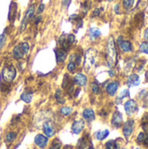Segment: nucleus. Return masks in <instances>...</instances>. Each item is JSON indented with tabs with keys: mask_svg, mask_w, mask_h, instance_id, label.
Listing matches in <instances>:
<instances>
[{
	"mask_svg": "<svg viewBox=\"0 0 148 149\" xmlns=\"http://www.w3.org/2000/svg\"><path fill=\"white\" fill-rule=\"evenodd\" d=\"M106 52H107V60L109 64L108 65L109 66L114 65L117 60V51L115 47V42L113 37H110L107 41Z\"/></svg>",
	"mask_w": 148,
	"mask_h": 149,
	"instance_id": "nucleus-1",
	"label": "nucleus"
},
{
	"mask_svg": "<svg viewBox=\"0 0 148 149\" xmlns=\"http://www.w3.org/2000/svg\"><path fill=\"white\" fill-rule=\"evenodd\" d=\"M96 57H97V51L94 49H89L86 51L85 55V65L84 67L86 71H89L92 69V67L94 65L96 62Z\"/></svg>",
	"mask_w": 148,
	"mask_h": 149,
	"instance_id": "nucleus-2",
	"label": "nucleus"
},
{
	"mask_svg": "<svg viewBox=\"0 0 148 149\" xmlns=\"http://www.w3.org/2000/svg\"><path fill=\"white\" fill-rule=\"evenodd\" d=\"M16 75H17V71L15 67L11 65H5L2 70V78L7 83L12 82L15 79Z\"/></svg>",
	"mask_w": 148,
	"mask_h": 149,
	"instance_id": "nucleus-3",
	"label": "nucleus"
},
{
	"mask_svg": "<svg viewBox=\"0 0 148 149\" xmlns=\"http://www.w3.org/2000/svg\"><path fill=\"white\" fill-rule=\"evenodd\" d=\"M125 110L127 115L132 116L138 111V104L134 100H129L125 103Z\"/></svg>",
	"mask_w": 148,
	"mask_h": 149,
	"instance_id": "nucleus-4",
	"label": "nucleus"
},
{
	"mask_svg": "<svg viewBox=\"0 0 148 149\" xmlns=\"http://www.w3.org/2000/svg\"><path fill=\"white\" fill-rule=\"evenodd\" d=\"M34 11H35V5H34V4H31V5L28 8L27 11H26V13H25V15H24V19H23L22 24H21V31H24V30L25 29L27 23H28L29 20L32 17V16H33V14H34Z\"/></svg>",
	"mask_w": 148,
	"mask_h": 149,
	"instance_id": "nucleus-5",
	"label": "nucleus"
},
{
	"mask_svg": "<svg viewBox=\"0 0 148 149\" xmlns=\"http://www.w3.org/2000/svg\"><path fill=\"white\" fill-rule=\"evenodd\" d=\"M134 121L133 120H128L123 126V134L126 138H129L133 131Z\"/></svg>",
	"mask_w": 148,
	"mask_h": 149,
	"instance_id": "nucleus-6",
	"label": "nucleus"
},
{
	"mask_svg": "<svg viewBox=\"0 0 148 149\" xmlns=\"http://www.w3.org/2000/svg\"><path fill=\"white\" fill-rule=\"evenodd\" d=\"M118 44L120 46L121 50L125 52H129L133 51V45L132 43L128 40H124L122 37H120L118 38Z\"/></svg>",
	"mask_w": 148,
	"mask_h": 149,
	"instance_id": "nucleus-7",
	"label": "nucleus"
},
{
	"mask_svg": "<svg viewBox=\"0 0 148 149\" xmlns=\"http://www.w3.org/2000/svg\"><path fill=\"white\" fill-rule=\"evenodd\" d=\"M85 126V124L83 120H75L73 124L72 125V130L75 134H79L83 131Z\"/></svg>",
	"mask_w": 148,
	"mask_h": 149,
	"instance_id": "nucleus-8",
	"label": "nucleus"
},
{
	"mask_svg": "<svg viewBox=\"0 0 148 149\" xmlns=\"http://www.w3.org/2000/svg\"><path fill=\"white\" fill-rule=\"evenodd\" d=\"M34 142L38 148H44L48 144V138L46 136H44V134H38L35 137Z\"/></svg>",
	"mask_w": 148,
	"mask_h": 149,
	"instance_id": "nucleus-9",
	"label": "nucleus"
},
{
	"mask_svg": "<svg viewBox=\"0 0 148 149\" xmlns=\"http://www.w3.org/2000/svg\"><path fill=\"white\" fill-rule=\"evenodd\" d=\"M122 123H123V116L119 111H116L113 115L112 124L115 127H120L122 126Z\"/></svg>",
	"mask_w": 148,
	"mask_h": 149,
	"instance_id": "nucleus-10",
	"label": "nucleus"
},
{
	"mask_svg": "<svg viewBox=\"0 0 148 149\" xmlns=\"http://www.w3.org/2000/svg\"><path fill=\"white\" fill-rule=\"evenodd\" d=\"M140 83V77L139 75L137 74H131L128 79H127V81H126V84L129 87H133V86H139Z\"/></svg>",
	"mask_w": 148,
	"mask_h": 149,
	"instance_id": "nucleus-11",
	"label": "nucleus"
},
{
	"mask_svg": "<svg viewBox=\"0 0 148 149\" xmlns=\"http://www.w3.org/2000/svg\"><path fill=\"white\" fill-rule=\"evenodd\" d=\"M43 130L44 134L47 137H52L55 134V129L53 127V126L51 125V123L50 122H45L43 126Z\"/></svg>",
	"mask_w": 148,
	"mask_h": 149,
	"instance_id": "nucleus-12",
	"label": "nucleus"
},
{
	"mask_svg": "<svg viewBox=\"0 0 148 149\" xmlns=\"http://www.w3.org/2000/svg\"><path fill=\"white\" fill-rule=\"evenodd\" d=\"M74 82L79 86H84L87 83V77L82 73H78L74 77Z\"/></svg>",
	"mask_w": 148,
	"mask_h": 149,
	"instance_id": "nucleus-13",
	"label": "nucleus"
},
{
	"mask_svg": "<svg viewBox=\"0 0 148 149\" xmlns=\"http://www.w3.org/2000/svg\"><path fill=\"white\" fill-rule=\"evenodd\" d=\"M119 86H120V83L118 81H113L111 82L107 86H106V93L111 95V96H113L115 95L118 88H119Z\"/></svg>",
	"mask_w": 148,
	"mask_h": 149,
	"instance_id": "nucleus-14",
	"label": "nucleus"
},
{
	"mask_svg": "<svg viewBox=\"0 0 148 149\" xmlns=\"http://www.w3.org/2000/svg\"><path fill=\"white\" fill-rule=\"evenodd\" d=\"M84 119L88 121V122H91L92 120H95V113L92 109L91 108H86L83 111V113H82Z\"/></svg>",
	"mask_w": 148,
	"mask_h": 149,
	"instance_id": "nucleus-15",
	"label": "nucleus"
},
{
	"mask_svg": "<svg viewBox=\"0 0 148 149\" xmlns=\"http://www.w3.org/2000/svg\"><path fill=\"white\" fill-rule=\"evenodd\" d=\"M56 52V59L57 62L58 63H62L65 60L66 57H67V53L64 49H57L55 51Z\"/></svg>",
	"mask_w": 148,
	"mask_h": 149,
	"instance_id": "nucleus-16",
	"label": "nucleus"
},
{
	"mask_svg": "<svg viewBox=\"0 0 148 149\" xmlns=\"http://www.w3.org/2000/svg\"><path fill=\"white\" fill-rule=\"evenodd\" d=\"M12 53H13V57H14L16 59H21V58H23L24 56V52H23V50H22L20 45H16V46L13 48Z\"/></svg>",
	"mask_w": 148,
	"mask_h": 149,
	"instance_id": "nucleus-17",
	"label": "nucleus"
},
{
	"mask_svg": "<svg viewBox=\"0 0 148 149\" xmlns=\"http://www.w3.org/2000/svg\"><path fill=\"white\" fill-rule=\"evenodd\" d=\"M89 143V140H88V135L82 137L81 139H79V141H78L77 144V148L79 149H84L88 146Z\"/></svg>",
	"mask_w": 148,
	"mask_h": 149,
	"instance_id": "nucleus-18",
	"label": "nucleus"
},
{
	"mask_svg": "<svg viewBox=\"0 0 148 149\" xmlns=\"http://www.w3.org/2000/svg\"><path fill=\"white\" fill-rule=\"evenodd\" d=\"M101 35V31L98 28H91L89 30V37L92 40L98 38Z\"/></svg>",
	"mask_w": 148,
	"mask_h": 149,
	"instance_id": "nucleus-19",
	"label": "nucleus"
},
{
	"mask_svg": "<svg viewBox=\"0 0 148 149\" xmlns=\"http://www.w3.org/2000/svg\"><path fill=\"white\" fill-rule=\"evenodd\" d=\"M109 135V130H103V131H99L95 134V137L98 141H103L105 140L107 136Z\"/></svg>",
	"mask_w": 148,
	"mask_h": 149,
	"instance_id": "nucleus-20",
	"label": "nucleus"
},
{
	"mask_svg": "<svg viewBox=\"0 0 148 149\" xmlns=\"http://www.w3.org/2000/svg\"><path fill=\"white\" fill-rule=\"evenodd\" d=\"M58 43H59L60 46L62 47V49H64V50L67 49V48L70 46V44H69L68 41H67L66 35H62V36L59 38V39H58Z\"/></svg>",
	"mask_w": 148,
	"mask_h": 149,
	"instance_id": "nucleus-21",
	"label": "nucleus"
},
{
	"mask_svg": "<svg viewBox=\"0 0 148 149\" xmlns=\"http://www.w3.org/2000/svg\"><path fill=\"white\" fill-rule=\"evenodd\" d=\"M16 11H17V4L15 3H11L10 6V11H9V20H12L16 17Z\"/></svg>",
	"mask_w": 148,
	"mask_h": 149,
	"instance_id": "nucleus-22",
	"label": "nucleus"
},
{
	"mask_svg": "<svg viewBox=\"0 0 148 149\" xmlns=\"http://www.w3.org/2000/svg\"><path fill=\"white\" fill-rule=\"evenodd\" d=\"M20 98L25 103H30L31 101V100H32V93H28V92H24V93H23L21 94Z\"/></svg>",
	"mask_w": 148,
	"mask_h": 149,
	"instance_id": "nucleus-23",
	"label": "nucleus"
},
{
	"mask_svg": "<svg viewBox=\"0 0 148 149\" xmlns=\"http://www.w3.org/2000/svg\"><path fill=\"white\" fill-rule=\"evenodd\" d=\"M72 84H73V82H72V80H71L69 75H68V74H65V78H64V80H63L62 87H63L64 89H67V88H68L71 85H72Z\"/></svg>",
	"mask_w": 148,
	"mask_h": 149,
	"instance_id": "nucleus-24",
	"label": "nucleus"
},
{
	"mask_svg": "<svg viewBox=\"0 0 148 149\" xmlns=\"http://www.w3.org/2000/svg\"><path fill=\"white\" fill-rule=\"evenodd\" d=\"M120 146L116 141H109L106 143L105 149H119Z\"/></svg>",
	"mask_w": 148,
	"mask_h": 149,
	"instance_id": "nucleus-25",
	"label": "nucleus"
},
{
	"mask_svg": "<svg viewBox=\"0 0 148 149\" xmlns=\"http://www.w3.org/2000/svg\"><path fill=\"white\" fill-rule=\"evenodd\" d=\"M55 98H56V100H57V101L58 102V103H60V104H64L65 103V99L62 97V92H61V90L60 89H58L57 91H56V93H55Z\"/></svg>",
	"mask_w": 148,
	"mask_h": 149,
	"instance_id": "nucleus-26",
	"label": "nucleus"
},
{
	"mask_svg": "<svg viewBox=\"0 0 148 149\" xmlns=\"http://www.w3.org/2000/svg\"><path fill=\"white\" fill-rule=\"evenodd\" d=\"M129 95H130V93H129V91L128 90H126H126H123L120 93V94L119 95V97L117 98V102L118 103H120L123 99H125L126 97H128Z\"/></svg>",
	"mask_w": 148,
	"mask_h": 149,
	"instance_id": "nucleus-27",
	"label": "nucleus"
},
{
	"mask_svg": "<svg viewBox=\"0 0 148 149\" xmlns=\"http://www.w3.org/2000/svg\"><path fill=\"white\" fill-rule=\"evenodd\" d=\"M16 137H17V134H16V133H14V132H10V133H8V134H6V136H5V141H6V142L10 143V142H12V141L16 139Z\"/></svg>",
	"mask_w": 148,
	"mask_h": 149,
	"instance_id": "nucleus-28",
	"label": "nucleus"
},
{
	"mask_svg": "<svg viewBox=\"0 0 148 149\" xmlns=\"http://www.w3.org/2000/svg\"><path fill=\"white\" fill-rule=\"evenodd\" d=\"M72 107H63L61 109H60V113L65 115V116H68L70 115L72 113Z\"/></svg>",
	"mask_w": 148,
	"mask_h": 149,
	"instance_id": "nucleus-29",
	"label": "nucleus"
},
{
	"mask_svg": "<svg viewBox=\"0 0 148 149\" xmlns=\"http://www.w3.org/2000/svg\"><path fill=\"white\" fill-rule=\"evenodd\" d=\"M61 146H62V144H61L60 141L58 139H55L51 142V147H50L49 149H60Z\"/></svg>",
	"mask_w": 148,
	"mask_h": 149,
	"instance_id": "nucleus-30",
	"label": "nucleus"
},
{
	"mask_svg": "<svg viewBox=\"0 0 148 149\" xmlns=\"http://www.w3.org/2000/svg\"><path fill=\"white\" fill-rule=\"evenodd\" d=\"M71 61L74 62L76 65H79L81 61V57L78 53H74L71 56Z\"/></svg>",
	"mask_w": 148,
	"mask_h": 149,
	"instance_id": "nucleus-31",
	"label": "nucleus"
},
{
	"mask_svg": "<svg viewBox=\"0 0 148 149\" xmlns=\"http://www.w3.org/2000/svg\"><path fill=\"white\" fill-rule=\"evenodd\" d=\"M134 1L135 0H123V4H124L125 9L129 10L133 7V5L134 3Z\"/></svg>",
	"mask_w": 148,
	"mask_h": 149,
	"instance_id": "nucleus-32",
	"label": "nucleus"
},
{
	"mask_svg": "<svg viewBox=\"0 0 148 149\" xmlns=\"http://www.w3.org/2000/svg\"><path fill=\"white\" fill-rule=\"evenodd\" d=\"M140 51L141 52L148 54V42H143L140 45Z\"/></svg>",
	"mask_w": 148,
	"mask_h": 149,
	"instance_id": "nucleus-33",
	"label": "nucleus"
},
{
	"mask_svg": "<svg viewBox=\"0 0 148 149\" xmlns=\"http://www.w3.org/2000/svg\"><path fill=\"white\" fill-rule=\"evenodd\" d=\"M92 90L94 93L98 94L100 93V87H99V85L97 83V82H92Z\"/></svg>",
	"mask_w": 148,
	"mask_h": 149,
	"instance_id": "nucleus-34",
	"label": "nucleus"
},
{
	"mask_svg": "<svg viewBox=\"0 0 148 149\" xmlns=\"http://www.w3.org/2000/svg\"><path fill=\"white\" fill-rule=\"evenodd\" d=\"M20 46H21V48H22V50H23L24 55L29 53V51H30V45H29L28 43H26V42L22 43V44L20 45Z\"/></svg>",
	"mask_w": 148,
	"mask_h": 149,
	"instance_id": "nucleus-35",
	"label": "nucleus"
},
{
	"mask_svg": "<svg viewBox=\"0 0 148 149\" xmlns=\"http://www.w3.org/2000/svg\"><path fill=\"white\" fill-rule=\"evenodd\" d=\"M146 138H147L146 133H145V132H144V133H140V134L138 135V137H137V141H138V142L141 143V142H144V141L146 140Z\"/></svg>",
	"mask_w": 148,
	"mask_h": 149,
	"instance_id": "nucleus-36",
	"label": "nucleus"
},
{
	"mask_svg": "<svg viewBox=\"0 0 148 149\" xmlns=\"http://www.w3.org/2000/svg\"><path fill=\"white\" fill-rule=\"evenodd\" d=\"M75 68H76V64H75L74 62H72V61H70V63H69L68 65H67V70H68L69 72H74Z\"/></svg>",
	"mask_w": 148,
	"mask_h": 149,
	"instance_id": "nucleus-37",
	"label": "nucleus"
},
{
	"mask_svg": "<svg viewBox=\"0 0 148 149\" xmlns=\"http://www.w3.org/2000/svg\"><path fill=\"white\" fill-rule=\"evenodd\" d=\"M66 38H67V41H68V43L70 44V45H71L72 43H74V41H75V37H74V35L69 34V35H66Z\"/></svg>",
	"mask_w": 148,
	"mask_h": 149,
	"instance_id": "nucleus-38",
	"label": "nucleus"
},
{
	"mask_svg": "<svg viewBox=\"0 0 148 149\" xmlns=\"http://www.w3.org/2000/svg\"><path fill=\"white\" fill-rule=\"evenodd\" d=\"M5 41H6V37L4 34H1L0 35V48H2L4 44H5Z\"/></svg>",
	"mask_w": 148,
	"mask_h": 149,
	"instance_id": "nucleus-39",
	"label": "nucleus"
},
{
	"mask_svg": "<svg viewBox=\"0 0 148 149\" xmlns=\"http://www.w3.org/2000/svg\"><path fill=\"white\" fill-rule=\"evenodd\" d=\"M44 3H41V4L39 5V7H38V10H37L38 14H40V13H42V12L44 11Z\"/></svg>",
	"mask_w": 148,
	"mask_h": 149,
	"instance_id": "nucleus-40",
	"label": "nucleus"
},
{
	"mask_svg": "<svg viewBox=\"0 0 148 149\" xmlns=\"http://www.w3.org/2000/svg\"><path fill=\"white\" fill-rule=\"evenodd\" d=\"M99 14H100V10L99 8H97L93 10V13H92L93 17H98V16H99Z\"/></svg>",
	"mask_w": 148,
	"mask_h": 149,
	"instance_id": "nucleus-41",
	"label": "nucleus"
},
{
	"mask_svg": "<svg viewBox=\"0 0 148 149\" xmlns=\"http://www.w3.org/2000/svg\"><path fill=\"white\" fill-rule=\"evenodd\" d=\"M144 38L146 40H148V28L145 31V32H144Z\"/></svg>",
	"mask_w": 148,
	"mask_h": 149,
	"instance_id": "nucleus-42",
	"label": "nucleus"
},
{
	"mask_svg": "<svg viewBox=\"0 0 148 149\" xmlns=\"http://www.w3.org/2000/svg\"><path fill=\"white\" fill-rule=\"evenodd\" d=\"M71 3V0H63V3L65 5V6H68Z\"/></svg>",
	"mask_w": 148,
	"mask_h": 149,
	"instance_id": "nucleus-43",
	"label": "nucleus"
},
{
	"mask_svg": "<svg viewBox=\"0 0 148 149\" xmlns=\"http://www.w3.org/2000/svg\"><path fill=\"white\" fill-rule=\"evenodd\" d=\"M119 7H120L119 4H116V5H115V12H116V13H120V11H119Z\"/></svg>",
	"mask_w": 148,
	"mask_h": 149,
	"instance_id": "nucleus-44",
	"label": "nucleus"
},
{
	"mask_svg": "<svg viewBox=\"0 0 148 149\" xmlns=\"http://www.w3.org/2000/svg\"><path fill=\"white\" fill-rule=\"evenodd\" d=\"M109 75H110L111 77H113V76L115 75V72H114V71H109Z\"/></svg>",
	"mask_w": 148,
	"mask_h": 149,
	"instance_id": "nucleus-45",
	"label": "nucleus"
},
{
	"mask_svg": "<svg viewBox=\"0 0 148 149\" xmlns=\"http://www.w3.org/2000/svg\"><path fill=\"white\" fill-rule=\"evenodd\" d=\"M87 149H95V148H92V147H90L89 148H87Z\"/></svg>",
	"mask_w": 148,
	"mask_h": 149,
	"instance_id": "nucleus-46",
	"label": "nucleus"
},
{
	"mask_svg": "<svg viewBox=\"0 0 148 149\" xmlns=\"http://www.w3.org/2000/svg\"><path fill=\"white\" fill-rule=\"evenodd\" d=\"M136 149H141V148H137Z\"/></svg>",
	"mask_w": 148,
	"mask_h": 149,
	"instance_id": "nucleus-47",
	"label": "nucleus"
},
{
	"mask_svg": "<svg viewBox=\"0 0 148 149\" xmlns=\"http://www.w3.org/2000/svg\"><path fill=\"white\" fill-rule=\"evenodd\" d=\"M122 149H126V148H122Z\"/></svg>",
	"mask_w": 148,
	"mask_h": 149,
	"instance_id": "nucleus-48",
	"label": "nucleus"
}]
</instances>
